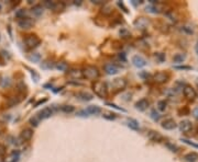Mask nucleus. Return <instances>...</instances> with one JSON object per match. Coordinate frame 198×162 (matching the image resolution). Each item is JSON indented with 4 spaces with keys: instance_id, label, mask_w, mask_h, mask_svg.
I'll use <instances>...</instances> for the list:
<instances>
[{
    "instance_id": "34",
    "label": "nucleus",
    "mask_w": 198,
    "mask_h": 162,
    "mask_svg": "<svg viewBox=\"0 0 198 162\" xmlns=\"http://www.w3.org/2000/svg\"><path fill=\"white\" fill-rule=\"evenodd\" d=\"M103 117L106 118V120H115V118L117 117V115L115 114V113H111V112H106V113H103Z\"/></svg>"
},
{
    "instance_id": "27",
    "label": "nucleus",
    "mask_w": 198,
    "mask_h": 162,
    "mask_svg": "<svg viewBox=\"0 0 198 162\" xmlns=\"http://www.w3.org/2000/svg\"><path fill=\"white\" fill-rule=\"evenodd\" d=\"M56 69L60 71H66L68 70V65L65 63V61H58L57 64H56Z\"/></svg>"
},
{
    "instance_id": "30",
    "label": "nucleus",
    "mask_w": 198,
    "mask_h": 162,
    "mask_svg": "<svg viewBox=\"0 0 198 162\" xmlns=\"http://www.w3.org/2000/svg\"><path fill=\"white\" fill-rule=\"evenodd\" d=\"M150 117L152 118L154 122H157V120H160V118H161V115H160V113H158L156 110H152L150 113Z\"/></svg>"
},
{
    "instance_id": "44",
    "label": "nucleus",
    "mask_w": 198,
    "mask_h": 162,
    "mask_svg": "<svg viewBox=\"0 0 198 162\" xmlns=\"http://www.w3.org/2000/svg\"><path fill=\"white\" fill-rule=\"evenodd\" d=\"M91 2H92V3H95V5H103V6L106 5L105 1H101V0H92Z\"/></svg>"
},
{
    "instance_id": "11",
    "label": "nucleus",
    "mask_w": 198,
    "mask_h": 162,
    "mask_svg": "<svg viewBox=\"0 0 198 162\" xmlns=\"http://www.w3.org/2000/svg\"><path fill=\"white\" fill-rule=\"evenodd\" d=\"M150 25V20L146 18H139L134 21V26L138 30H145Z\"/></svg>"
},
{
    "instance_id": "43",
    "label": "nucleus",
    "mask_w": 198,
    "mask_h": 162,
    "mask_svg": "<svg viewBox=\"0 0 198 162\" xmlns=\"http://www.w3.org/2000/svg\"><path fill=\"white\" fill-rule=\"evenodd\" d=\"M192 114H193V116H194V118L195 120H198V106L197 107H195L193 110V112H192Z\"/></svg>"
},
{
    "instance_id": "33",
    "label": "nucleus",
    "mask_w": 198,
    "mask_h": 162,
    "mask_svg": "<svg viewBox=\"0 0 198 162\" xmlns=\"http://www.w3.org/2000/svg\"><path fill=\"white\" fill-rule=\"evenodd\" d=\"M155 58L158 63H164L165 59H166V56H165L164 53H157V54H155Z\"/></svg>"
},
{
    "instance_id": "7",
    "label": "nucleus",
    "mask_w": 198,
    "mask_h": 162,
    "mask_svg": "<svg viewBox=\"0 0 198 162\" xmlns=\"http://www.w3.org/2000/svg\"><path fill=\"white\" fill-rule=\"evenodd\" d=\"M127 84H128V82H127L126 79L117 78L111 82V88H112L114 90H116V91H121V90L126 89Z\"/></svg>"
},
{
    "instance_id": "3",
    "label": "nucleus",
    "mask_w": 198,
    "mask_h": 162,
    "mask_svg": "<svg viewBox=\"0 0 198 162\" xmlns=\"http://www.w3.org/2000/svg\"><path fill=\"white\" fill-rule=\"evenodd\" d=\"M23 43H24V45H25L26 48L33 50V48H37V47L41 44V39H40V37L37 36V35L29 34L24 37Z\"/></svg>"
},
{
    "instance_id": "23",
    "label": "nucleus",
    "mask_w": 198,
    "mask_h": 162,
    "mask_svg": "<svg viewBox=\"0 0 198 162\" xmlns=\"http://www.w3.org/2000/svg\"><path fill=\"white\" fill-rule=\"evenodd\" d=\"M184 160L187 162H195L198 160V153L196 152H188L184 156Z\"/></svg>"
},
{
    "instance_id": "17",
    "label": "nucleus",
    "mask_w": 198,
    "mask_h": 162,
    "mask_svg": "<svg viewBox=\"0 0 198 162\" xmlns=\"http://www.w3.org/2000/svg\"><path fill=\"white\" fill-rule=\"evenodd\" d=\"M162 128H164V129H166V131H172V129H174V128L177 127V124L175 123L174 120H172V118H167V120H165L162 123Z\"/></svg>"
},
{
    "instance_id": "22",
    "label": "nucleus",
    "mask_w": 198,
    "mask_h": 162,
    "mask_svg": "<svg viewBox=\"0 0 198 162\" xmlns=\"http://www.w3.org/2000/svg\"><path fill=\"white\" fill-rule=\"evenodd\" d=\"M127 125L128 127H130L133 131H139L140 129V124H139V122L137 120H133V118H129L127 120Z\"/></svg>"
},
{
    "instance_id": "12",
    "label": "nucleus",
    "mask_w": 198,
    "mask_h": 162,
    "mask_svg": "<svg viewBox=\"0 0 198 162\" xmlns=\"http://www.w3.org/2000/svg\"><path fill=\"white\" fill-rule=\"evenodd\" d=\"M23 99H24V94L23 93L17 94V95H14V97L10 98V99L7 101V105H8L7 107H12V106H14V105L19 104V103L21 102Z\"/></svg>"
},
{
    "instance_id": "45",
    "label": "nucleus",
    "mask_w": 198,
    "mask_h": 162,
    "mask_svg": "<svg viewBox=\"0 0 198 162\" xmlns=\"http://www.w3.org/2000/svg\"><path fill=\"white\" fill-rule=\"evenodd\" d=\"M107 105H109V106L111 107H115V109H117V110H120V111H124L123 109H121V107H118L116 104H111V103H107Z\"/></svg>"
},
{
    "instance_id": "15",
    "label": "nucleus",
    "mask_w": 198,
    "mask_h": 162,
    "mask_svg": "<svg viewBox=\"0 0 198 162\" xmlns=\"http://www.w3.org/2000/svg\"><path fill=\"white\" fill-rule=\"evenodd\" d=\"M150 106V102H149L148 99H145V98H143V99L139 100L137 103H135V109L139 111H141V112H143V111L148 110V107Z\"/></svg>"
},
{
    "instance_id": "2",
    "label": "nucleus",
    "mask_w": 198,
    "mask_h": 162,
    "mask_svg": "<svg viewBox=\"0 0 198 162\" xmlns=\"http://www.w3.org/2000/svg\"><path fill=\"white\" fill-rule=\"evenodd\" d=\"M83 77L86 78L87 80H91V81H96L99 77H100V71L99 69L96 67V66H86L84 69H83Z\"/></svg>"
},
{
    "instance_id": "1",
    "label": "nucleus",
    "mask_w": 198,
    "mask_h": 162,
    "mask_svg": "<svg viewBox=\"0 0 198 162\" xmlns=\"http://www.w3.org/2000/svg\"><path fill=\"white\" fill-rule=\"evenodd\" d=\"M92 91L100 99H106L108 98V86L103 81L96 80L92 83Z\"/></svg>"
},
{
    "instance_id": "40",
    "label": "nucleus",
    "mask_w": 198,
    "mask_h": 162,
    "mask_svg": "<svg viewBox=\"0 0 198 162\" xmlns=\"http://www.w3.org/2000/svg\"><path fill=\"white\" fill-rule=\"evenodd\" d=\"M120 35H121V36H123V37H129L130 33L126 29H122L121 31H120Z\"/></svg>"
},
{
    "instance_id": "26",
    "label": "nucleus",
    "mask_w": 198,
    "mask_h": 162,
    "mask_svg": "<svg viewBox=\"0 0 198 162\" xmlns=\"http://www.w3.org/2000/svg\"><path fill=\"white\" fill-rule=\"evenodd\" d=\"M186 59V55L185 54H176V55H174V57H173V61L176 64H182L184 60Z\"/></svg>"
},
{
    "instance_id": "49",
    "label": "nucleus",
    "mask_w": 198,
    "mask_h": 162,
    "mask_svg": "<svg viewBox=\"0 0 198 162\" xmlns=\"http://www.w3.org/2000/svg\"><path fill=\"white\" fill-rule=\"evenodd\" d=\"M195 52H196V54L198 55V42L196 43V45H195Z\"/></svg>"
},
{
    "instance_id": "42",
    "label": "nucleus",
    "mask_w": 198,
    "mask_h": 162,
    "mask_svg": "<svg viewBox=\"0 0 198 162\" xmlns=\"http://www.w3.org/2000/svg\"><path fill=\"white\" fill-rule=\"evenodd\" d=\"M183 30H184L186 33H188V34H192L193 33V29H190V26H188V25H185V26H183Z\"/></svg>"
},
{
    "instance_id": "21",
    "label": "nucleus",
    "mask_w": 198,
    "mask_h": 162,
    "mask_svg": "<svg viewBox=\"0 0 198 162\" xmlns=\"http://www.w3.org/2000/svg\"><path fill=\"white\" fill-rule=\"evenodd\" d=\"M68 76L72 79H80L83 77V72L82 70H79L77 68H73L71 70H68Z\"/></svg>"
},
{
    "instance_id": "32",
    "label": "nucleus",
    "mask_w": 198,
    "mask_h": 162,
    "mask_svg": "<svg viewBox=\"0 0 198 162\" xmlns=\"http://www.w3.org/2000/svg\"><path fill=\"white\" fill-rule=\"evenodd\" d=\"M29 59L31 60V61H33V63H37V61H40V59H41V56H40V54H37V53H33V54H31V55L29 56Z\"/></svg>"
},
{
    "instance_id": "16",
    "label": "nucleus",
    "mask_w": 198,
    "mask_h": 162,
    "mask_svg": "<svg viewBox=\"0 0 198 162\" xmlns=\"http://www.w3.org/2000/svg\"><path fill=\"white\" fill-rule=\"evenodd\" d=\"M180 129L182 133H188V131H190L193 129V124L188 120H182L180 123Z\"/></svg>"
},
{
    "instance_id": "50",
    "label": "nucleus",
    "mask_w": 198,
    "mask_h": 162,
    "mask_svg": "<svg viewBox=\"0 0 198 162\" xmlns=\"http://www.w3.org/2000/svg\"><path fill=\"white\" fill-rule=\"evenodd\" d=\"M196 84H197V87H198V79L196 80Z\"/></svg>"
},
{
    "instance_id": "41",
    "label": "nucleus",
    "mask_w": 198,
    "mask_h": 162,
    "mask_svg": "<svg viewBox=\"0 0 198 162\" xmlns=\"http://www.w3.org/2000/svg\"><path fill=\"white\" fill-rule=\"evenodd\" d=\"M6 150H7L6 149V147L3 146V145L0 144V158L3 157V156L6 154Z\"/></svg>"
},
{
    "instance_id": "39",
    "label": "nucleus",
    "mask_w": 198,
    "mask_h": 162,
    "mask_svg": "<svg viewBox=\"0 0 198 162\" xmlns=\"http://www.w3.org/2000/svg\"><path fill=\"white\" fill-rule=\"evenodd\" d=\"M24 16H25V10H23V9H21V10H18L16 12V17L18 19H22L24 18Z\"/></svg>"
},
{
    "instance_id": "51",
    "label": "nucleus",
    "mask_w": 198,
    "mask_h": 162,
    "mask_svg": "<svg viewBox=\"0 0 198 162\" xmlns=\"http://www.w3.org/2000/svg\"><path fill=\"white\" fill-rule=\"evenodd\" d=\"M0 9H1V7H0Z\"/></svg>"
},
{
    "instance_id": "36",
    "label": "nucleus",
    "mask_w": 198,
    "mask_h": 162,
    "mask_svg": "<svg viewBox=\"0 0 198 162\" xmlns=\"http://www.w3.org/2000/svg\"><path fill=\"white\" fill-rule=\"evenodd\" d=\"M39 123H40V120H39V117H37V115H34L33 117L30 118V124H31L32 126L37 127V126L39 125Z\"/></svg>"
},
{
    "instance_id": "29",
    "label": "nucleus",
    "mask_w": 198,
    "mask_h": 162,
    "mask_svg": "<svg viewBox=\"0 0 198 162\" xmlns=\"http://www.w3.org/2000/svg\"><path fill=\"white\" fill-rule=\"evenodd\" d=\"M112 11H114L112 7H110V6H107V5L103 6V9H101V13H103V14H105V16H110L111 13H112Z\"/></svg>"
},
{
    "instance_id": "19",
    "label": "nucleus",
    "mask_w": 198,
    "mask_h": 162,
    "mask_svg": "<svg viewBox=\"0 0 198 162\" xmlns=\"http://www.w3.org/2000/svg\"><path fill=\"white\" fill-rule=\"evenodd\" d=\"M76 98L79 100H82V101H91L92 100V95L90 93H88V92H85V91H80V92H77L76 94Z\"/></svg>"
},
{
    "instance_id": "13",
    "label": "nucleus",
    "mask_w": 198,
    "mask_h": 162,
    "mask_svg": "<svg viewBox=\"0 0 198 162\" xmlns=\"http://www.w3.org/2000/svg\"><path fill=\"white\" fill-rule=\"evenodd\" d=\"M131 61H132V64H133V66H135L137 68H142V67L146 66V60L140 55L133 56L132 59H131Z\"/></svg>"
},
{
    "instance_id": "37",
    "label": "nucleus",
    "mask_w": 198,
    "mask_h": 162,
    "mask_svg": "<svg viewBox=\"0 0 198 162\" xmlns=\"http://www.w3.org/2000/svg\"><path fill=\"white\" fill-rule=\"evenodd\" d=\"M0 83H1V86L3 87V88H6V87H9L10 86V83H11V80H10V78H3L2 80H0Z\"/></svg>"
},
{
    "instance_id": "48",
    "label": "nucleus",
    "mask_w": 198,
    "mask_h": 162,
    "mask_svg": "<svg viewBox=\"0 0 198 162\" xmlns=\"http://www.w3.org/2000/svg\"><path fill=\"white\" fill-rule=\"evenodd\" d=\"M175 68H176V69H185V70H186V69H190V67H186V66H183V67H175Z\"/></svg>"
},
{
    "instance_id": "10",
    "label": "nucleus",
    "mask_w": 198,
    "mask_h": 162,
    "mask_svg": "<svg viewBox=\"0 0 198 162\" xmlns=\"http://www.w3.org/2000/svg\"><path fill=\"white\" fill-rule=\"evenodd\" d=\"M32 137H33V129H31V128H24L23 131H21V134H20L19 139L22 142H26V141L31 140Z\"/></svg>"
},
{
    "instance_id": "18",
    "label": "nucleus",
    "mask_w": 198,
    "mask_h": 162,
    "mask_svg": "<svg viewBox=\"0 0 198 162\" xmlns=\"http://www.w3.org/2000/svg\"><path fill=\"white\" fill-rule=\"evenodd\" d=\"M148 138L150 139L151 141H154V142H161L163 140V136L158 131H149L148 134Z\"/></svg>"
},
{
    "instance_id": "9",
    "label": "nucleus",
    "mask_w": 198,
    "mask_h": 162,
    "mask_svg": "<svg viewBox=\"0 0 198 162\" xmlns=\"http://www.w3.org/2000/svg\"><path fill=\"white\" fill-rule=\"evenodd\" d=\"M53 113H54V109L53 107H45L43 109L42 111H40L39 113L37 114V116L39 117V120H46V118L51 117L53 115Z\"/></svg>"
},
{
    "instance_id": "25",
    "label": "nucleus",
    "mask_w": 198,
    "mask_h": 162,
    "mask_svg": "<svg viewBox=\"0 0 198 162\" xmlns=\"http://www.w3.org/2000/svg\"><path fill=\"white\" fill-rule=\"evenodd\" d=\"M32 13H33V14H34L35 17L42 16V13H43V7H42L41 5L34 6V7L32 8Z\"/></svg>"
},
{
    "instance_id": "5",
    "label": "nucleus",
    "mask_w": 198,
    "mask_h": 162,
    "mask_svg": "<svg viewBox=\"0 0 198 162\" xmlns=\"http://www.w3.org/2000/svg\"><path fill=\"white\" fill-rule=\"evenodd\" d=\"M33 25H34V21L28 17H24V18L18 20V26L22 30H30L33 28Z\"/></svg>"
},
{
    "instance_id": "46",
    "label": "nucleus",
    "mask_w": 198,
    "mask_h": 162,
    "mask_svg": "<svg viewBox=\"0 0 198 162\" xmlns=\"http://www.w3.org/2000/svg\"><path fill=\"white\" fill-rule=\"evenodd\" d=\"M119 59H121L122 61H126V54H124V53L119 54Z\"/></svg>"
},
{
    "instance_id": "20",
    "label": "nucleus",
    "mask_w": 198,
    "mask_h": 162,
    "mask_svg": "<svg viewBox=\"0 0 198 162\" xmlns=\"http://www.w3.org/2000/svg\"><path fill=\"white\" fill-rule=\"evenodd\" d=\"M88 115H97L101 112V109L97 105H89L87 109H85Z\"/></svg>"
},
{
    "instance_id": "4",
    "label": "nucleus",
    "mask_w": 198,
    "mask_h": 162,
    "mask_svg": "<svg viewBox=\"0 0 198 162\" xmlns=\"http://www.w3.org/2000/svg\"><path fill=\"white\" fill-rule=\"evenodd\" d=\"M45 7L55 12H61L65 9V3L62 1H45Z\"/></svg>"
},
{
    "instance_id": "35",
    "label": "nucleus",
    "mask_w": 198,
    "mask_h": 162,
    "mask_svg": "<svg viewBox=\"0 0 198 162\" xmlns=\"http://www.w3.org/2000/svg\"><path fill=\"white\" fill-rule=\"evenodd\" d=\"M166 147L169 148V150H171L172 152H177L178 151V147L176 146V145H174V144H172V142H166Z\"/></svg>"
},
{
    "instance_id": "14",
    "label": "nucleus",
    "mask_w": 198,
    "mask_h": 162,
    "mask_svg": "<svg viewBox=\"0 0 198 162\" xmlns=\"http://www.w3.org/2000/svg\"><path fill=\"white\" fill-rule=\"evenodd\" d=\"M103 70L107 75H110V76H114L119 72V68L115 64H106L103 66Z\"/></svg>"
},
{
    "instance_id": "47",
    "label": "nucleus",
    "mask_w": 198,
    "mask_h": 162,
    "mask_svg": "<svg viewBox=\"0 0 198 162\" xmlns=\"http://www.w3.org/2000/svg\"><path fill=\"white\" fill-rule=\"evenodd\" d=\"M141 3H142V1H139V2H138L137 0H133V1H132V5H133V6H138V5H141Z\"/></svg>"
},
{
    "instance_id": "8",
    "label": "nucleus",
    "mask_w": 198,
    "mask_h": 162,
    "mask_svg": "<svg viewBox=\"0 0 198 162\" xmlns=\"http://www.w3.org/2000/svg\"><path fill=\"white\" fill-rule=\"evenodd\" d=\"M169 75L167 72H164V71H158V72H156L153 76L154 82L158 84L165 83V82L169 81Z\"/></svg>"
},
{
    "instance_id": "38",
    "label": "nucleus",
    "mask_w": 198,
    "mask_h": 162,
    "mask_svg": "<svg viewBox=\"0 0 198 162\" xmlns=\"http://www.w3.org/2000/svg\"><path fill=\"white\" fill-rule=\"evenodd\" d=\"M182 141H183V142H185V144L189 145V146L194 147V148H196V149H198V144H195V142H192L190 140H188V139H185V138H182Z\"/></svg>"
},
{
    "instance_id": "24",
    "label": "nucleus",
    "mask_w": 198,
    "mask_h": 162,
    "mask_svg": "<svg viewBox=\"0 0 198 162\" xmlns=\"http://www.w3.org/2000/svg\"><path fill=\"white\" fill-rule=\"evenodd\" d=\"M19 159H20V151L19 150H13L11 152L10 157H9L8 162H18Z\"/></svg>"
},
{
    "instance_id": "6",
    "label": "nucleus",
    "mask_w": 198,
    "mask_h": 162,
    "mask_svg": "<svg viewBox=\"0 0 198 162\" xmlns=\"http://www.w3.org/2000/svg\"><path fill=\"white\" fill-rule=\"evenodd\" d=\"M183 93H184V97L187 100H189V101H193V100H195L196 97H197V92H196V90L194 89L192 86H188V84H186V86L183 88Z\"/></svg>"
},
{
    "instance_id": "31",
    "label": "nucleus",
    "mask_w": 198,
    "mask_h": 162,
    "mask_svg": "<svg viewBox=\"0 0 198 162\" xmlns=\"http://www.w3.org/2000/svg\"><path fill=\"white\" fill-rule=\"evenodd\" d=\"M61 110L63 111L64 113H73L75 111V107L73 105H63L61 107Z\"/></svg>"
},
{
    "instance_id": "28",
    "label": "nucleus",
    "mask_w": 198,
    "mask_h": 162,
    "mask_svg": "<svg viewBox=\"0 0 198 162\" xmlns=\"http://www.w3.org/2000/svg\"><path fill=\"white\" fill-rule=\"evenodd\" d=\"M167 109V102L165 100H161L157 102V110L161 111V112H164V111Z\"/></svg>"
}]
</instances>
